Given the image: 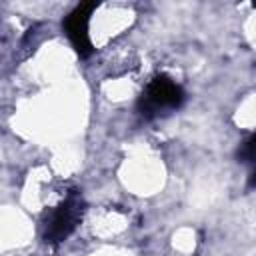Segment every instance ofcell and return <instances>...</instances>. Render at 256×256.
<instances>
[{
  "instance_id": "obj_1",
  "label": "cell",
  "mask_w": 256,
  "mask_h": 256,
  "mask_svg": "<svg viewBox=\"0 0 256 256\" xmlns=\"http://www.w3.org/2000/svg\"><path fill=\"white\" fill-rule=\"evenodd\" d=\"M182 102H184V90L180 88V84L168 76H156L144 88V94L140 96L138 102V110L146 118H154L170 110H176Z\"/></svg>"
},
{
  "instance_id": "obj_2",
  "label": "cell",
  "mask_w": 256,
  "mask_h": 256,
  "mask_svg": "<svg viewBox=\"0 0 256 256\" xmlns=\"http://www.w3.org/2000/svg\"><path fill=\"white\" fill-rule=\"evenodd\" d=\"M80 218H82V198L76 192H72L64 196L50 210L44 222V240L48 244H58L66 240L78 226Z\"/></svg>"
},
{
  "instance_id": "obj_3",
  "label": "cell",
  "mask_w": 256,
  "mask_h": 256,
  "mask_svg": "<svg viewBox=\"0 0 256 256\" xmlns=\"http://www.w3.org/2000/svg\"><path fill=\"white\" fill-rule=\"evenodd\" d=\"M96 10V4H80L76 6L64 20L66 34L80 56H88L92 52V38H90V16Z\"/></svg>"
},
{
  "instance_id": "obj_4",
  "label": "cell",
  "mask_w": 256,
  "mask_h": 256,
  "mask_svg": "<svg viewBox=\"0 0 256 256\" xmlns=\"http://www.w3.org/2000/svg\"><path fill=\"white\" fill-rule=\"evenodd\" d=\"M254 6H256V4H254Z\"/></svg>"
}]
</instances>
